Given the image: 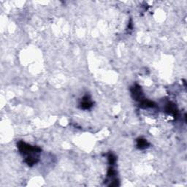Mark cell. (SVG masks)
<instances>
[{"instance_id": "obj_3", "label": "cell", "mask_w": 187, "mask_h": 187, "mask_svg": "<svg viewBox=\"0 0 187 187\" xmlns=\"http://www.w3.org/2000/svg\"><path fill=\"white\" fill-rule=\"evenodd\" d=\"M93 106V103L90 100V97L88 96H85L83 98V102L81 103V108L82 109L86 110V109H89L91 108V107Z\"/></svg>"}, {"instance_id": "obj_8", "label": "cell", "mask_w": 187, "mask_h": 187, "mask_svg": "<svg viewBox=\"0 0 187 187\" xmlns=\"http://www.w3.org/2000/svg\"><path fill=\"white\" fill-rule=\"evenodd\" d=\"M115 171L114 170V169L112 167H110L108 169V176H115Z\"/></svg>"}, {"instance_id": "obj_9", "label": "cell", "mask_w": 187, "mask_h": 187, "mask_svg": "<svg viewBox=\"0 0 187 187\" xmlns=\"http://www.w3.org/2000/svg\"><path fill=\"white\" fill-rule=\"evenodd\" d=\"M118 186V181L117 179H115L114 181H113V183L110 184V186Z\"/></svg>"}, {"instance_id": "obj_7", "label": "cell", "mask_w": 187, "mask_h": 187, "mask_svg": "<svg viewBox=\"0 0 187 187\" xmlns=\"http://www.w3.org/2000/svg\"><path fill=\"white\" fill-rule=\"evenodd\" d=\"M108 162H109V164H110V165H113V164L115 163V161H116V157H115V156L114 155V154H111V153H110V154H108Z\"/></svg>"}, {"instance_id": "obj_1", "label": "cell", "mask_w": 187, "mask_h": 187, "mask_svg": "<svg viewBox=\"0 0 187 187\" xmlns=\"http://www.w3.org/2000/svg\"><path fill=\"white\" fill-rule=\"evenodd\" d=\"M20 152L25 156V162L29 166L32 167L39 161V155L41 152V149L37 146H32L23 141H19L17 144Z\"/></svg>"}, {"instance_id": "obj_6", "label": "cell", "mask_w": 187, "mask_h": 187, "mask_svg": "<svg viewBox=\"0 0 187 187\" xmlns=\"http://www.w3.org/2000/svg\"><path fill=\"white\" fill-rule=\"evenodd\" d=\"M140 105L141 107H143V108H154V107H156V104L154 102L146 100H144L142 102H140Z\"/></svg>"}, {"instance_id": "obj_5", "label": "cell", "mask_w": 187, "mask_h": 187, "mask_svg": "<svg viewBox=\"0 0 187 187\" xmlns=\"http://www.w3.org/2000/svg\"><path fill=\"white\" fill-rule=\"evenodd\" d=\"M149 146V143L146 139L143 138H138L137 140V148L139 149H145Z\"/></svg>"}, {"instance_id": "obj_4", "label": "cell", "mask_w": 187, "mask_h": 187, "mask_svg": "<svg viewBox=\"0 0 187 187\" xmlns=\"http://www.w3.org/2000/svg\"><path fill=\"white\" fill-rule=\"evenodd\" d=\"M166 112L169 114L174 115V116H177V114H178V110H177L176 105L172 103H169L167 105Z\"/></svg>"}, {"instance_id": "obj_2", "label": "cell", "mask_w": 187, "mask_h": 187, "mask_svg": "<svg viewBox=\"0 0 187 187\" xmlns=\"http://www.w3.org/2000/svg\"><path fill=\"white\" fill-rule=\"evenodd\" d=\"M131 93H132V96L134 100H137V101L142 102L144 100L143 94L142 92L141 88L138 85H135L132 88H131Z\"/></svg>"}]
</instances>
